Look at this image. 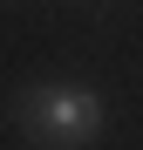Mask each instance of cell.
<instances>
[{"label":"cell","mask_w":143,"mask_h":150,"mask_svg":"<svg viewBox=\"0 0 143 150\" xmlns=\"http://www.w3.org/2000/svg\"><path fill=\"white\" fill-rule=\"evenodd\" d=\"M20 130H27L41 150H82L102 130V96L82 82H41L20 96Z\"/></svg>","instance_id":"obj_1"}]
</instances>
